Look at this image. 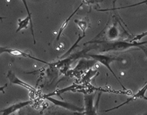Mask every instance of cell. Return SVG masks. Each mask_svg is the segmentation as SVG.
Here are the masks:
<instances>
[{
	"label": "cell",
	"mask_w": 147,
	"mask_h": 115,
	"mask_svg": "<svg viewBox=\"0 0 147 115\" xmlns=\"http://www.w3.org/2000/svg\"><path fill=\"white\" fill-rule=\"evenodd\" d=\"M85 86H80V85L76 84L73 83V85L64 88L62 89H57V90L55 91L52 92V93H48V94H45L43 96V98L45 97H52L53 96H60L61 93H65V92H69V91H73V92H83V89H84Z\"/></svg>",
	"instance_id": "277c9868"
},
{
	"label": "cell",
	"mask_w": 147,
	"mask_h": 115,
	"mask_svg": "<svg viewBox=\"0 0 147 115\" xmlns=\"http://www.w3.org/2000/svg\"><path fill=\"white\" fill-rule=\"evenodd\" d=\"M7 86H8V84H7V83H6L4 86H0V92H2L3 93H5V92H4V89H6V88L7 87Z\"/></svg>",
	"instance_id": "e0dca14e"
},
{
	"label": "cell",
	"mask_w": 147,
	"mask_h": 115,
	"mask_svg": "<svg viewBox=\"0 0 147 115\" xmlns=\"http://www.w3.org/2000/svg\"><path fill=\"white\" fill-rule=\"evenodd\" d=\"M100 43L99 50L100 52H109V51H116V50H125L131 47H139L146 51L145 49L143 48V45L146 44V42H142V43H130L127 41H115V42H106V41H90L88 42L87 43Z\"/></svg>",
	"instance_id": "6da1fadb"
},
{
	"label": "cell",
	"mask_w": 147,
	"mask_h": 115,
	"mask_svg": "<svg viewBox=\"0 0 147 115\" xmlns=\"http://www.w3.org/2000/svg\"><path fill=\"white\" fill-rule=\"evenodd\" d=\"M119 31L118 30L117 27H116V24H114L111 27L109 28V30H108L107 33H106V37H107L109 40H110L109 41H112V40H116V39L119 37Z\"/></svg>",
	"instance_id": "7c38bea8"
},
{
	"label": "cell",
	"mask_w": 147,
	"mask_h": 115,
	"mask_svg": "<svg viewBox=\"0 0 147 115\" xmlns=\"http://www.w3.org/2000/svg\"><path fill=\"white\" fill-rule=\"evenodd\" d=\"M31 103H32L31 101L19 102V103L11 105L10 106H9V107L7 108H5V109H1V110H0V113H1V115H10L12 113H14V112H15L16 111L19 110V109H22V108L30 104Z\"/></svg>",
	"instance_id": "ba28073f"
},
{
	"label": "cell",
	"mask_w": 147,
	"mask_h": 115,
	"mask_svg": "<svg viewBox=\"0 0 147 115\" xmlns=\"http://www.w3.org/2000/svg\"><path fill=\"white\" fill-rule=\"evenodd\" d=\"M86 34H83V35H82V36H80V34H79V35H78V38L77 41H76V43H75L73 45V46H72V47H70V49H69V50H68V51H67V53H65V54L63 55L61 57H66V56H67V55H68L70 54V53H71V52H72V50H74V49L76 48V47H77V46H78V43H79V42H80V40H82V39H83V38H84V37H86Z\"/></svg>",
	"instance_id": "5bb4252c"
},
{
	"label": "cell",
	"mask_w": 147,
	"mask_h": 115,
	"mask_svg": "<svg viewBox=\"0 0 147 115\" xmlns=\"http://www.w3.org/2000/svg\"><path fill=\"white\" fill-rule=\"evenodd\" d=\"M7 53H9V54L11 55L17 56V57H27V58L32 59V60H37V61H39V62H41V63H45V64L49 65V66L50 65V63H48L47 62L45 61V60H41V59H40V58H37V57H33V56H32L31 55L28 54V53H24V52H23V51H21V50H19V49L8 48Z\"/></svg>",
	"instance_id": "9c48e42d"
},
{
	"label": "cell",
	"mask_w": 147,
	"mask_h": 115,
	"mask_svg": "<svg viewBox=\"0 0 147 115\" xmlns=\"http://www.w3.org/2000/svg\"><path fill=\"white\" fill-rule=\"evenodd\" d=\"M5 18V17H0V20H1V22H2V20H4V19Z\"/></svg>",
	"instance_id": "ac0fdd59"
},
{
	"label": "cell",
	"mask_w": 147,
	"mask_h": 115,
	"mask_svg": "<svg viewBox=\"0 0 147 115\" xmlns=\"http://www.w3.org/2000/svg\"><path fill=\"white\" fill-rule=\"evenodd\" d=\"M23 3L24 4V7H25V9L26 10H27V17H26L25 19H24V20H21V19H19L18 20V28H17V30H16V32H20V30H22V29H27V25H28L29 24H30V20L32 19V14L31 12H30V9H29L28 7H27V2H26L25 1H23Z\"/></svg>",
	"instance_id": "30bf717a"
},
{
	"label": "cell",
	"mask_w": 147,
	"mask_h": 115,
	"mask_svg": "<svg viewBox=\"0 0 147 115\" xmlns=\"http://www.w3.org/2000/svg\"><path fill=\"white\" fill-rule=\"evenodd\" d=\"M7 50H8V47L0 46V55L4 53H7Z\"/></svg>",
	"instance_id": "2e32d148"
},
{
	"label": "cell",
	"mask_w": 147,
	"mask_h": 115,
	"mask_svg": "<svg viewBox=\"0 0 147 115\" xmlns=\"http://www.w3.org/2000/svg\"><path fill=\"white\" fill-rule=\"evenodd\" d=\"M100 94H99L96 105H94V97L95 94H86L84 96L85 108H84V115H98V105L99 98Z\"/></svg>",
	"instance_id": "3957f363"
},
{
	"label": "cell",
	"mask_w": 147,
	"mask_h": 115,
	"mask_svg": "<svg viewBox=\"0 0 147 115\" xmlns=\"http://www.w3.org/2000/svg\"><path fill=\"white\" fill-rule=\"evenodd\" d=\"M146 89H147V83H145V85L144 86V87L142 88V89H141L140 90H139V91L136 93V94H134L133 96H131V97L129 98V99H128L126 101L123 102V103H121V104L119 105V106H115V107H113V108H111V109H110L104 110L103 112H111V111L114 110V109H119V108L121 107V106H123V105L127 104V103H129V102L133 101H135L136 99H145V100H147V98L146 97V96H145V93H146Z\"/></svg>",
	"instance_id": "8992f818"
},
{
	"label": "cell",
	"mask_w": 147,
	"mask_h": 115,
	"mask_svg": "<svg viewBox=\"0 0 147 115\" xmlns=\"http://www.w3.org/2000/svg\"><path fill=\"white\" fill-rule=\"evenodd\" d=\"M45 99H47L48 101H50V102H52L53 103H54L55 105L58 106H61V107L65 108V109H67L68 110L73 111V112H81L84 111V108L79 107V106H76V105L73 104L71 103H68V102L63 101H60L57 100V99H55V98L52 97H45Z\"/></svg>",
	"instance_id": "5b68a950"
},
{
	"label": "cell",
	"mask_w": 147,
	"mask_h": 115,
	"mask_svg": "<svg viewBox=\"0 0 147 115\" xmlns=\"http://www.w3.org/2000/svg\"><path fill=\"white\" fill-rule=\"evenodd\" d=\"M7 78L9 80V81L11 82V83H13V84L20 85V86H22V87L25 88V89H28V90L32 91H36L35 88L32 86L31 85L28 84V83H26V82L20 80L18 77H17V76H15V74H14L11 70H9V71L8 72V73H7Z\"/></svg>",
	"instance_id": "52a82bcc"
},
{
	"label": "cell",
	"mask_w": 147,
	"mask_h": 115,
	"mask_svg": "<svg viewBox=\"0 0 147 115\" xmlns=\"http://www.w3.org/2000/svg\"><path fill=\"white\" fill-rule=\"evenodd\" d=\"M146 34H147L146 32L142 33V34H137V35H136L135 37H134L133 39H131V40L130 43H138V41H139V40H140L142 37H144V36H146Z\"/></svg>",
	"instance_id": "9a60e30c"
},
{
	"label": "cell",
	"mask_w": 147,
	"mask_h": 115,
	"mask_svg": "<svg viewBox=\"0 0 147 115\" xmlns=\"http://www.w3.org/2000/svg\"><path fill=\"white\" fill-rule=\"evenodd\" d=\"M75 22L77 24V25L78 26L79 28L81 30V31L83 32V34H86V31L87 30L88 27V23L86 20H75Z\"/></svg>",
	"instance_id": "4fadbf2b"
},
{
	"label": "cell",
	"mask_w": 147,
	"mask_h": 115,
	"mask_svg": "<svg viewBox=\"0 0 147 115\" xmlns=\"http://www.w3.org/2000/svg\"><path fill=\"white\" fill-rule=\"evenodd\" d=\"M83 2H82L81 4H80V5L78 6V8L76 9L75 10V11L73 12L72 13V14H70V15L69 16V17H67V18L65 20V21H64V22H63V24H62L61 27H60V30H59L58 34H57V38H56V40H57V41H58V40H59V39L60 38V37H61V35H62V33H63V32L64 31V30H65V29L66 28V27H67V24H68V22H70V20H71V18H72V17H73V16H74V14H76V13L78 11V10H79V9H80V7H81V6L83 5Z\"/></svg>",
	"instance_id": "8fae6325"
},
{
	"label": "cell",
	"mask_w": 147,
	"mask_h": 115,
	"mask_svg": "<svg viewBox=\"0 0 147 115\" xmlns=\"http://www.w3.org/2000/svg\"><path fill=\"white\" fill-rule=\"evenodd\" d=\"M88 56H89L90 57H92V58L94 59L96 61L99 62L100 63L103 64V66H106V68H108V69H109V70L111 72V73L113 75V76L116 78V79L117 80V81L120 83L121 86H122V88H123V89H124L126 91H128L127 89L124 87V86H123V85L121 83L120 80H119V78L116 76V75L115 74L114 72L113 71V70H112L110 67L111 63H112V62H113V61H123V59L121 58V57H115V56L106 55H101V54H88Z\"/></svg>",
	"instance_id": "7a4b0ae2"
}]
</instances>
